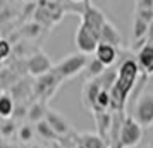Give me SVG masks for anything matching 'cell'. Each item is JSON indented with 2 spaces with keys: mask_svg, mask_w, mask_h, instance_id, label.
<instances>
[{
  "mask_svg": "<svg viewBox=\"0 0 153 148\" xmlns=\"http://www.w3.org/2000/svg\"><path fill=\"white\" fill-rule=\"evenodd\" d=\"M139 65L132 59H126L115 71V79L110 88L112 98V110L114 112H124L126 102L131 95L132 88L136 85V79L139 76Z\"/></svg>",
  "mask_w": 153,
  "mask_h": 148,
  "instance_id": "obj_1",
  "label": "cell"
},
{
  "mask_svg": "<svg viewBox=\"0 0 153 148\" xmlns=\"http://www.w3.org/2000/svg\"><path fill=\"white\" fill-rule=\"evenodd\" d=\"M86 64H88V55H83V54L76 52V54H69L67 57H64L57 65L52 67V71L62 81H65V79H72L79 72H83Z\"/></svg>",
  "mask_w": 153,
  "mask_h": 148,
  "instance_id": "obj_2",
  "label": "cell"
},
{
  "mask_svg": "<svg viewBox=\"0 0 153 148\" xmlns=\"http://www.w3.org/2000/svg\"><path fill=\"white\" fill-rule=\"evenodd\" d=\"M60 85H62V79L59 78L53 71H50L47 74L36 78V81L33 83V97H35L36 100L47 103V102L57 93V90H59Z\"/></svg>",
  "mask_w": 153,
  "mask_h": 148,
  "instance_id": "obj_3",
  "label": "cell"
},
{
  "mask_svg": "<svg viewBox=\"0 0 153 148\" xmlns=\"http://www.w3.org/2000/svg\"><path fill=\"white\" fill-rule=\"evenodd\" d=\"M143 140V127L139 126L132 115H126L117 134V141L122 148H136Z\"/></svg>",
  "mask_w": 153,
  "mask_h": 148,
  "instance_id": "obj_4",
  "label": "cell"
},
{
  "mask_svg": "<svg viewBox=\"0 0 153 148\" xmlns=\"http://www.w3.org/2000/svg\"><path fill=\"white\" fill-rule=\"evenodd\" d=\"M131 115L141 127L153 126V93L139 95Z\"/></svg>",
  "mask_w": 153,
  "mask_h": 148,
  "instance_id": "obj_5",
  "label": "cell"
},
{
  "mask_svg": "<svg viewBox=\"0 0 153 148\" xmlns=\"http://www.w3.org/2000/svg\"><path fill=\"white\" fill-rule=\"evenodd\" d=\"M74 42H76V48L79 54L90 57V55H95L97 47L100 45V38H98L97 33H93L91 29H88L84 24L79 22L76 35H74Z\"/></svg>",
  "mask_w": 153,
  "mask_h": 148,
  "instance_id": "obj_6",
  "label": "cell"
},
{
  "mask_svg": "<svg viewBox=\"0 0 153 148\" xmlns=\"http://www.w3.org/2000/svg\"><path fill=\"white\" fill-rule=\"evenodd\" d=\"M108 21L105 14L97 7L93 5L90 0H84L83 2V12H81V24H84L88 29H91L93 33H97L100 38V31L103 28V24Z\"/></svg>",
  "mask_w": 153,
  "mask_h": 148,
  "instance_id": "obj_7",
  "label": "cell"
},
{
  "mask_svg": "<svg viewBox=\"0 0 153 148\" xmlns=\"http://www.w3.org/2000/svg\"><path fill=\"white\" fill-rule=\"evenodd\" d=\"M52 60H50V57L42 52V50H38L35 54H31V55L26 59V71H28L29 76H33V78H40L43 74H47L52 71Z\"/></svg>",
  "mask_w": 153,
  "mask_h": 148,
  "instance_id": "obj_8",
  "label": "cell"
},
{
  "mask_svg": "<svg viewBox=\"0 0 153 148\" xmlns=\"http://www.w3.org/2000/svg\"><path fill=\"white\" fill-rule=\"evenodd\" d=\"M45 120L50 124V127L53 129V133L57 136H65V134L71 131V126L67 119L64 117L62 114H59L57 110H47V115H45Z\"/></svg>",
  "mask_w": 153,
  "mask_h": 148,
  "instance_id": "obj_9",
  "label": "cell"
},
{
  "mask_svg": "<svg viewBox=\"0 0 153 148\" xmlns=\"http://www.w3.org/2000/svg\"><path fill=\"white\" fill-rule=\"evenodd\" d=\"M136 62L145 74L153 76V43H146L143 48L138 50Z\"/></svg>",
  "mask_w": 153,
  "mask_h": 148,
  "instance_id": "obj_10",
  "label": "cell"
},
{
  "mask_svg": "<svg viewBox=\"0 0 153 148\" xmlns=\"http://www.w3.org/2000/svg\"><path fill=\"white\" fill-rule=\"evenodd\" d=\"M117 47L114 45H108V43H100L97 47V52H95V57H97L100 62L103 64L105 67H110L115 64L117 60Z\"/></svg>",
  "mask_w": 153,
  "mask_h": 148,
  "instance_id": "obj_11",
  "label": "cell"
},
{
  "mask_svg": "<svg viewBox=\"0 0 153 148\" xmlns=\"http://www.w3.org/2000/svg\"><path fill=\"white\" fill-rule=\"evenodd\" d=\"M100 43H108L114 47H120V43H122V36L119 33V29L110 21L105 22L102 31H100Z\"/></svg>",
  "mask_w": 153,
  "mask_h": 148,
  "instance_id": "obj_12",
  "label": "cell"
},
{
  "mask_svg": "<svg viewBox=\"0 0 153 148\" xmlns=\"http://www.w3.org/2000/svg\"><path fill=\"white\" fill-rule=\"evenodd\" d=\"M148 22H145L141 17L134 16L132 19V26H131V45L134 43H139V42H145L146 36H148ZM148 42V40H146Z\"/></svg>",
  "mask_w": 153,
  "mask_h": 148,
  "instance_id": "obj_13",
  "label": "cell"
},
{
  "mask_svg": "<svg viewBox=\"0 0 153 148\" xmlns=\"http://www.w3.org/2000/svg\"><path fill=\"white\" fill-rule=\"evenodd\" d=\"M47 103L45 102H40V100H35L28 109V114H26V117H28L29 122H33V124H38L40 120H45V115H47Z\"/></svg>",
  "mask_w": 153,
  "mask_h": 148,
  "instance_id": "obj_14",
  "label": "cell"
},
{
  "mask_svg": "<svg viewBox=\"0 0 153 148\" xmlns=\"http://www.w3.org/2000/svg\"><path fill=\"white\" fill-rule=\"evenodd\" d=\"M107 67H105L103 64L98 60L97 57H91V59H88V64H86V67H84V76H86V79L90 81V79H97L100 78V76H103L105 72H107Z\"/></svg>",
  "mask_w": 153,
  "mask_h": 148,
  "instance_id": "obj_15",
  "label": "cell"
},
{
  "mask_svg": "<svg viewBox=\"0 0 153 148\" xmlns=\"http://www.w3.org/2000/svg\"><path fill=\"white\" fill-rule=\"evenodd\" d=\"M83 148H108L105 138H102L98 133H83L79 136Z\"/></svg>",
  "mask_w": 153,
  "mask_h": 148,
  "instance_id": "obj_16",
  "label": "cell"
},
{
  "mask_svg": "<svg viewBox=\"0 0 153 148\" xmlns=\"http://www.w3.org/2000/svg\"><path fill=\"white\" fill-rule=\"evenodd\" d=\"M93 117L98 124V134L102 138H107V134L112 127V119H114L110 112H93Z\"/></svg>",
  "mask_w": 153,
  "mask_h": 148,
  "instance_id": "obj_17",
  "label": "cell"
},
{
  "mask_svg": "<svg viewBox=\"0 0 153 148\" xmlns=\"http://www.w3.org/2000/svg\"><path fill=\"white\" fill-rule=\"evenodd\" d=\"M16 110L14 98L9 93H2L0 95V119H12Z\"/></svg>",
  "mask_w": 153,
  "mask_h": 148,
  "instance_id": "obj_18",
  "label": "cell"
},
{
  "mask_svg": "<svg viewBox=\"0 0 153 148\" xmlns=\"http://www.w3.org/2000/svg\"><path fill=\"white\" fill-rule=\"evenodd\" d=\"M16 133H17V127H16L14 119H2V122H0V136L4 140H7L10 136H14Z\"/></svg>",
  "mask_w": 153,
  "mask_h": 148,
  "instance_id": "obj_19",
  "label": "cell"
},
{
  "mask_svg": "<svg viewBox=\"0 0 153 148\" xmlns=\"http://www.w3.org/2000/svg\"><path fill=\"white\" fill-rule=\"evenodd\" d=\"M35 131L40 134V138H43V140H53V138L57 136L47 120H40V122L36 124V129H35Z\"/></svg>",
  "mask_w": 153,
  "mask_h": 148,
  "instance_id": "obj_20",
  "label": "cell"
},
{
  "mask_svg": "<svg viewBox=\"0 0 153 148\" xmlns=\"http://www.w3.org/2000/svg\"><path fill=\"white\" fill-rule=\"evenodd\" d=\"M17 136L22 143H31L33 136H35V129L29 126V124H22L19 129H17Z\"/></svg>",
  "mask_w": 153,
  "mask_h": 148,
  "instance_id": "obj_21",
  "label": "cell"
},
{
  "mask_svg": "<svg viewBox=\"0 0 153 148\" xmlns=\"http://www.w3.org/2000/svg\"><path fill=\"white\" fill-rule=\"evenodd\" d=\"M40 33H42V26L38 22H29V24H26L22 28V35L26 38H36Z\"/></svg>",
  "mask_w": 153,
  "mask_h": 148,
  "instance_id": "obj_22",
  "label": "cell"
},
{
  "mask_svg": "<svg viewBox=\"0 0 153 148\" xmlns=\"http://www.w3.org/2000/svg\"><path fill=\"white\" fill-rule=\"evenodd\" d=\"M10 50H12V47H10V43L7 40H0V62L5 60L10 55Z\"/></svg>",
  "mask_w": 153,
  "mask_h": 148,
  "instance_id": "obj_23",
  "label": "cell"
},
{
  "mask_svg": "<svg viewBox=\"0 0 153 148\" xmlns=\"http://www.w3.org/2000/svg\"><path fill=\"white\" fill-rule=\"evenodd\" d=\"M136 10H153V0H136Z\"/></svg>",
  "mask_w": 153,
  "mask_h": 148,
  "instance_id": "obj_24",
  "label": "cell"
},
{
  "mask_svg": "<svg viewBox=\"0 0 153 148\" xmlns=\"http://www.w3.org/2000/svg\"><path fill=\"white\" fill-rule=\"evenodd\" d=\"M134 16H138V17H141L145 22H150L153 21V10H134Z\"/></svg>",
  "mask_w": 153,
  "mask_h": 148,
  "instance_id": "obj_25",
  "label": "cell"
},
{
  "mask_svg": "<svg viewBox=\"0 0 153 148\" xmlns=\"http://www.w3.org/2000/svg\"><path fill=\"white\" fill-rule=\"evenodd\" d=\"M146 40H148V43H153V21L148 26V36H146Z\"/></svg>",
  "mask_w": 153,
  "mask_h": 148,
  "instance_id": "obj_26",
  "label": "cell"
},
{
  "mask_svg": "<svg viewBox=\"0 0 153 148\" xmlns=\"http://www.w3.org/2000/svg\"><path fill=\"white\" fill-rule=\"evenodd\" d=\"M108 148H122V145H120L119 141H112V145Z\"/></svg>",
  "mask_w": 153,
  "mask_h": 148,
  "instance_id": "obj_27",
  "label": "cell"
},
{
  "mask_svg": "<svg viewBox=\"0 0 153 148\" xmlns=\"http://www.w3.org/2000/svg\"><path fill=\"white\" fill-rule=\"evenodd\" d=\"M71 2H74V4H81V2H84V0H71Z\"/></svg>",
  "mask_w": 153,
  "mask_h": 148,
  "instance_id": "obj_28",
  "label": "cell"
},
{
  "mask_svg": "<svg viewBox=\"0 0 153 148\" xmlns=\"http://www.w3.org/2000/svg\"><path fill=\"white\" fill-rule=\"evenodd\" d=\"M31 148H42V147H38V145H33V147H31Z\"/></svg>",
  "mask_w": 153,
  "mask_h": 148,
  "instance_id": "obj_29",
  "label": "cell"
},
{
  "mask_svg": "<svg viewBox=\"0 0 153 148\" xmlns=\"http://www.w3.org/2000/svg\"><path fill=\"white\" fill-rule=\"evenodd\" d=\"M146 148H153V147H146Z\"/></svg>",
  "mask_w": 153,
  "mask_h": 148,
  "instance_id": "obj_30",
  "label": "cell"
}]
</instances>
